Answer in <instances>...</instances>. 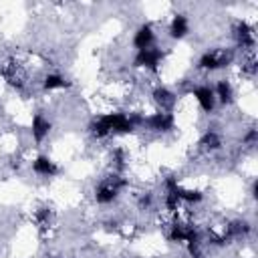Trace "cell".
Masks as SVG:
<instances>
[{"label":"cell","mask_w":258,"mask_h":258,"mask_svg":"<svg viewBox=\"0 0 258 258\" xmlns=\"http://www.w3.org/2000/svg\"><path fill=\"white\" fill-rule=\"evenodd\" d=\"M256 58H254V54L250 52L248 54V58L242 62V73L246 75V77H250V79H254V75H256Z\"/></svg>","instance_id":"cell-19"},{"label":"cell","mask_w":258,"mask_h":258,"mask_svg":"<svg viewBox=\"0 0 258 258\" xmlns=\"http://www.w3.org/2000/svg\"><path fill=\"white\" fill-rule=\"evenodd\" d=\"M50 121L42 115V113H36L34 117H32V125H30V133H32V139L36 141V143H42L44 141V137L50 133Z\"/></svg>","instance_id":"cell-10"},{"label":"cell","mask_w":258,"mask_h":258,"mask_svg":"<svg viewBox=\"0 0 258 258\" xmlns=\"http://www.w3.org/2000/svg\"><path fill=\"white\" fill-rule=\"evenodd\" d=\"M32 169H34V173L44 175V177H52V175L58 173L56 163H54L48 155H38V157L32 161Z\"/></svg>","instance_id":"cell-12"},{"label":"cell","mask_w":258,"mask_h":258,"mask_svg":"<svg viewBox=\"0 0 258 258\" xmlns=\"http://www.w3.org/2000/svg\"><path fill=\"white\" fill-rule=\"evenodd\" d=\"M200 149L202 151H218L220 147H222V137H220V133H216V131H206L204 135H202V139H200Z\"/></svg>","instance_id":"cell-15"},{"label":"cell","mask_w":258,"mask_h":258,"mask_svg":"<svg viewBox=\"0 0 258 258\" xmlns=\"http://www.w3.org/2000/svg\"><path fill=\"white\" fill-rule=\"evenodd\" d=\"M256 139H258V131L252 127V129L246 133V137H244V143H248V145H254V143H256Z\"/></svg>","instance_id":"cell-21"},{"label":"cell","mask_w":258,"mask_h":258,"mask_svg":"<svg viewBox=\"0 0 258 258\" xmlns=\"http://www.w3.org/2000/svg\"><path fill=\"white\" fill-rule=\"evenodd\" d=\"M111 161H113V167H115V173H119L123 167H125V151L123 149H115L113 155H111Z\"/></svg>","instance_id":"cell-20"},{"label":"cell","mask_w":258,"mask_h":258,"mask_svg":"<svg viewBox=\"0 0 258 258\" xmlns=\"http://www.w3.org/2000/svg\"><path fill=\"white\" fill-rule=\"evenodd\" d=\"M153 40H155V32H153V26L151 24H141L135 34H133V46L137 50H143V48H149L153 46Z\"/></svg>","instance_id":"cell-9"},{"label":"cell","mask_w":258,"mask_h":258,"mask_svg":"<svg viewBox=\"0 0 258 258\" xmlns=\"http://www.w3.org/2000/svg\"><path fill=\"white\" fill-rule=\"evenodd\" d=\"M234 38H236V44L244 50H250L256 46V34H254V28L246 22V20H240L236 22L234 26Z\"/></svg>","instance_id":"cell-6"},{"label":"cell","mask_w":258,"mask_h":258,"mask_svg":"<svg viewBox=\"0 0 258 258\" xmlns=\"http://www.w3.org/2000/svg\"><path fill=\"white\" fill-rule=\"evenodd\" d=\"M161 60H163V50L157 48V46H149V48L137 50V54L133 58V64L135 67H143V69H147L151 73H157Z\"/></svg>","instance_id":"cell-4"},{"label":"cell","mask_w":258,"mask_h":258,"mask_svg":"<svg viewBox=\"0 0 258 258\" xmlns=\"http://www.w3.org/2000/svg\"><path fill=\"white\" fill-rule=\"evenodd\" d=\"M153 101L161 107V111H171L175 105V95L167 87H157L153 89Z\"/></svg>","instance_id":"cell-13"},{"label":"cell","mask_w":258,"mask_h":258,"mask_svg":"<svg viewBox=\"0 0 258 258\" xmlns=\"http://www.w3.org/2000/svg\"><path fill=\"white\" fill-rule=\"evenodd\" d=\"M109 135H115V133H131L137 125V119L135 117H129L125 113H107V115H101Z\"/></svg>","instance_id":"cell-3"},{"label":"cell","mask_w":258,"mask_h":258,"mask_svg":"<svg viewBox=\"0 0 258 258\" xmlns=\"http://www.w3.org/2000/svg\"><path fill=\"white\" fill-rule=\"evenodd\" d=\"M191 258H204V256H202V254H196V256H191Z\"/></svg>","instance_id":"cell-23"},{"label":"cell","mask_w":258,"mask_h":258,"mask_svg":"<svg viewBox=\"0 0 258 258\" xmlns=\"http://www.w3.org/2000/svg\"><path fill=\"white\" fill-rule=\"evenodd\" d=\"M125 179L121 177V173H111L107 177H103L99 181V185L95 187V200L99 204H111L117 200L119 191L125 187Z\"/></svg>","instance_id":"cell-1"},{"label":"cell","mask_w":258,"mask_h":258,"mask_svg":"<svg viewBox=\"0 0 258 258\" xmlns=\"http://www.w3.org/2000/svg\"><path fill=\"white\" fill-rule=\"evenodd\" d=\"M151 200H153V196H151L149 191H145V194L139 198V206H141V208H149V206H151Z\"/></svg>","instance_id":"cell-22"},{"label":"cell","mask_w":258,"mask_h":258,"mask_svg":"<svg viewBox=\"0 0 258 258\" xmlns=\"http://www.w3.org/2000/svg\"><path fill=\"white\" fill-rule=\"evenodd\" d=\"M187 32H189V20H187V16H185L183 12L173 14V18H171V22H169V36L175 38V40H179V38H183Z\"/></svg>","instance_id":"cell-11"},{"label":"cell","mask_w":258,"mask_h":258,"mask_svg":"<svg viewBox=\"0 0 258 258\" xmlns=\"http://www.w3.org/2000/svg\"><path fill=\"white\" fill-rule=\"evenodd\" d=\"M177 196H179V202H187V204H198V202L204 200V194L202 191H198V189H185V187H179Z\"/></svg>","instance_id":"cell-17"},{"label":"cell","mask_w":258,"mask_h":258,"mask_svg":"<svg viewBox=\"0 0 258 258\" xmlns=\"http://www.w3.org/2000/svg\"><path fill=\"white\" fill-rule=\"evenodd\" d=\"M71 83L62 77V75H56V73H50V75H46L44 77V81H42V87L46 89V91H54V89H64V87H69Z\"/></svg>","instance_id":"cell-16"},{"label":"cell","mask_w":258,"mask_h":258,"mask_svg":"<svg viewBox=\"0 0 258 258\" xmlns=\"http://www.w3.org/2000/svg\"><path fill=\"white\" fill-rule=\"evenodd\" d=\"M34 222H36V226H38L40 230L50 228V210H48V208H40V210H36V214H34Z\"/></svg>","instance_id":"cell-18"},{"label":"cell","mask_w":258,"mask_h":258,"mask_svg":"<svg viewBox=\"0 0 258 258\" xmlns=\"http://www.w3.org/2000/svg\"><path fill=\"white\" fill-rule=\"evenodd\" d=\"M194 97L198 101V105L202 107L204 113H212L214 107H216V95H214V89L208 87V85H200L194 89Z\"/></svg>","instance_id":"cell-8"},{"label":"cell","mask_w":258,"mask_h":258,"mask_svg":"<svg viewBox=\"0 0 258 258\" xmlns=\"http://www.w3.org/2000/svg\"><path fill=\"white\" fill-rule=\"evenodd\" d=\"M214 95H216V101H220L222 105H230L234 101V89H232L230 81L220 79L216 89H214Z\"/></svg>","instance_id":"cell-14"},{"label":"cell","mask_w":258,"mask_h":258,"mask_svg":"<svg viewBox=\"0 0 258 258\" xmlns=\"http://www.w3.org/2000/svg\"><path fill=\"white\" fill-rule=\"evenodd\" d=\"M232 58H234L232 50H226V48L206 50V52L200 56V60H198V69L212 73V71H218V69L228 67V64L232 62Z\"/></svg>","instance_id":"cell-2"},{"label":"cell","mask_w":258,"mask_h":258,"mask_svg":"<svg viewBox=\"0 0 258 258\" xmlns=\"http://www.w3.org/2000/svg\"><path fill=\"white\" fill-rule=\"evenodd\" d=\"M2 77L14 89H22L26 85V71H24V67L16 58H8L2 64Z\"/></svg>","instance_id":"cell-5"},{"label":"cell","mask_w":258,"mask_h":258,"mask_svg":"<svg viewBox=\"0 0 258 258\" xmlns=\"http://www.w3.org/2000/svg\"><path fill=\"white\" fill-rule=\"evenodd\" d=\"M143 125H147V127H149L151 131H155V133H165V131H171V129H173L175 119H173V115H171L169 111H157V113L149 115V117L143 121Z\"/></svg>","instance_id":"cell-7"}]
</instances>
